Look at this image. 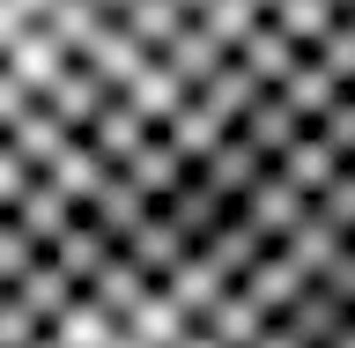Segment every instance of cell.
<instances>
[{"instance_id": "cell-17", "label": "cell", "mask_w": 355, "mask_h": 348, "mask_svg": "<svg viewBox=\"0 0 355 348\" xmlns=\"http://www.w3.org/2000/svg\"><path fill=\"white\" fill-rule=\"evenodd\" d=\"M326 133H333V149H340V156H355V82L340 89V104L326 111Z\"/></svg>"}, {"instance_id": "cell-3", "label": "cell", "mask_w": 355, "mask_h": 348, "mask_svg": "<svg viewBox=\"0 0 355 348\" xmlns=\"http://www.w3.org/2000/svg\"><path fill=\"white\" fill-rule=\"evenodd\" d=\"M74 208H82V200L67 193L52 171H30V185L8 200V215H15V222H30V230H37V245H52V238H60L67 222H74Z\"/></svg>"}, {"instance_id": "cell-4", "label": "cell", "mask_w": 355, "mask_h": 348, "mask_svg": "<svg viewBox=\"0 0 355 348\" xmlns=\"http://www.w3.org/2000/svg\"><path fill=\"white\" fill-rule=\"evenodd\" d=\"M274 163H282V171L296 178V185H311V193H326V185H333V171H340V163H348V156L333 149V133H326V119H304V126H296V141H288V149L274 156Z\"/></svg>"}, {"instance_id": "cell-16", "label": "cell", "mask_w": 355, "mask_h": 348, "mask_svg": "<svg viewBox=\"0 0 355 348\" xmlns=\"http://www.w3.org/2000/svg\"><path fill=\"white\" fill-rule=\"evenodd\" d=\"M318 208H326V215H333V222H340V230L355 238V156L340 163V171H333V185L318 193Z\"/></svg>"}, {"instance_id": "cell-19", "label": "cell", "mask_w": 355, "mask_h": 348, "mask_svg": "<svg viewBox=\"0 0 355 348\" xmlns=\"http://www.w3.org/2000/svg\"><path fill=\"white\" fill-rule=\"evenodd\" d=\"M348 22H355V15H348Z\"/></svg>"}, {"instance_id": "cell-5", "label": "cell", "mask_w": 355, "mask_h": 348, "mask_svg": "<svg viewBox=\"0 0 355 348\" xmlns=\"http://www.w3.org/2000/svg\"><path fill=\"white\" fill-rule=\"evenodd\" d=\"M304 282H311V274H304V267H296V252H288L282 238H274V245H266V252H259V260H252V267H244V274H237V289H244V297H252V304H266V311H282V304H288V297H296V289H304Z\"/></svg>"}, {"instance_id": "cell-11", "label": "cell", "mask_w": 355, "mask_h": 348, "mask_svg": "<svg viewBox=\"0 0 355 348\" xmlns=\"http://www.w3.org/2000/svg\"><path fill=\"white\" fill-rule=\"evenodd\" d=\"M52 326H60V333H67L74 348H111L126 319H119V311H111L104 297H96V289H74V304H67L60 319H52Z\"/></svg>"}, {"instance_id": "cell-2", "label": "cell", "mask_w": 355, "mask_h": 348, "mask_svg": "<svg viewBox=\"0 0 355 348\" xmlns=\"http://www.w3.org/2000/svg\"><path fill=\"white\" fill-rule=\"evenodd\" d=\"M237 200H244V208H252V215L266 222V238H288V230H296V222L311 215V200H318V193H311V185H296V178H288L282 163H266V171L252 178V185H244Z\"/></svg>"}, {"instance_id": "cell-10", "label": "cell", "mask_w": 355, "mask_h": 348, "mask_svg": "<svg viewBox=\"0 0 355 348\" xmlns=\"http://www.w3.org/2000/svg\"><path fill=\"white\" fill-rule=\"evenodd\" d=\"M8 141H15V149H22V156H30V163L44 171V163H60V149L74 141V126H67L60 111H52V104L37 97V104H30V111L15 119V126H8Z\"/></svg>"}, {"instance_id": "cell-12", "label": "cell", "mask_w": 355, "mask_h": 348, "mask_svg": "<svg viewBox=\"0 0 355 348\" xmlns=\"http://www.w3.org/2000/svg\"><path fill=\"white\" fill-rule=\"evenodd\" d=\"M119 15H126V30H133L141 44H155V52H163V44L193 22V0H126Z\"/></svg>"}, {"instance_id": "cell-8", "label": "cell", "mask_w": 355, "mask_h": 348, "mask_svg": "<svg viewBox=\"0 0 355 348\" xmlns=\"http://www.w3.org/2000/svg\"><path fill=\"white\" fill-rule=\"evenodd\" d=\"M155 126H163V119H148V111L133 104L126 89H119V97H111V104H104V111H96V126H82V133H96V149H104V156H111V163H126V156H133V149H141V141H148V133H155Z\"/></svg>"}, {"instance_id": "cell-7", "label": "cell", "mask_w": 355, "mask_h": 348, "mask_svg": "<svg viewBox=\"0 0 355 348\" xmlns=\"http://www.w3.org/2000/svg\"><path fill=\"white\" fill-rule=\"evenodd\" d=\"M296 126H304V111L288 104V89H282V82H266L259 97L244 104V119H237V133H252L266 156H282L288 141H296Z\"/></svg>"}, {"instance_id": "cell-18", "label": "cell", "mask_w": 355, "mask_h": 348, "mask_svg": "<svg viewBox=\"0 0 355 348\" xmlns=\"http://www.w3.org/2000/svg\"><path fill=\"white\" fill-rule=\"evenodd\" d=\"M193 8H200V0H193Z\"/></svg>"}, {"instance_id": "cell-13", "label": "cell", "mask_w": 355, "mask_h": 348, "mask_svg": "<svg viewBox=\"0 0 355 348\" xmlns=\"http://www.w3.org/2000/svg\"><path fill=\"white\" fill-rule=\"evenodd\" d=\"M163 126H171V141H178L185 156H215V149H222V133H230V119H222V111H207L200 97H185V104H178Z\"/></svg>"}, {"instance_id": "cell-6", "label": "cell", "mask_w": 355, "mask_h": 348, "mask_svg": "<svg viewBox=\"0 0 355 348\" xmlns=\"http://www.w3.org/2000/svg\"><path fill=\"white\" fill-rule=\"evenodd\" d=\"M282 89H288V104L304 111V119H326V111L340 104V89H348V82L326 67V52H318V44H304V52H296V67L282 74Z\"/></svg>"}, {"instance_id": "cell-15", "label": "cell", "mask_w": 355, "mask_h": 348, "mask_svg": "<svg viewBox=\"0 0 355 348\" xmlns=\"http://www.w3.org/2000/svg\"><path fill=\"white\" fill-rule=\"evenodd\" d=\"M44 326H52V319H44V311L30 304V297H22L15 282L0 289V348H30V341L44 333Z\"/></svg>"}, {"instance_id": "cell-1", "label": "cell", "mask_w": 355, "mask_h": 348, "mask_svg": "<svg viewBox=\"0 0 355 348\" xmlns=\"http://www.w3.org/2000/svg\"><path fill=\"white\" fill-rule=\"evenodd\" d=\"M111 97H119V89H111V82H104V67L82 60V52H67V67L52 74V89H44V104L60 111L67 126H96V111H104Z\"/></svg>"}, {"instance_id": "cell-14", "label": "cell", "mask_w": 355, "mask_h": 348, "mask_svg": "<svg viewBox=\"0 0 355 348\" xmlns=\"http://www.w3.org/2000/svg\"><path fill=\"white\" fill-rule=\"evenodd\" d=\"M15 289H22V297H30V304L44 311V319H60V311L74 304V289H82V282H74V274H67V267L52 260V252H37V267H30V274H22Z\"/></svg>"}, {"instance_id": "cell-9", "label": "cell", "mask_w": 355, "mask_h": 348, "mask_svg": "<svg viewBox=\"0 0 355 348\" xmlns=\"http://www.w3.org/2000/svg\"><path fill=\"white\" fill-rule=\"evenodd\" d=\"M126 97H133L141 111H148V119H171V111L185 104V97H193V82H185V74H178V67L163 60V52H148V60H141V74L126 82Z\"/></svg>"}]
</instances>
